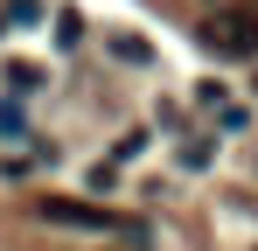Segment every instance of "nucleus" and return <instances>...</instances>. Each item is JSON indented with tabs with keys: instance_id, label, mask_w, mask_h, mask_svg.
Segmentation results:
<instances>
[{
	"instance_id": "nucleus-3",
	"label": "nucleus",
	"mask_w": 258,
	"mask_h": 251,
	"mask_svg": "<svg viewBox=\"0 0 258 251\" xmlns=\"http://www.w3.org/2000/svg\"><path fill=\"white\" fill-rule=\"evenodd\" d=\"M7 84H14V91H42V70H35V63H14Z\"/></svg>"
},
{
	"instance_id": "nucleus-1",
	"label": "nucleus",
	"mask_w": 258,
	"mask_h": 251,
	"mask_svg": "<svg viewBox=\"0 0 258 251\" xmlns=\"http://www.w3.org/2000/svg\"><path fill=\"white\" fill-rule=\"evenodd\" d=\"M203 42H210L216 56H258V14H244V7L210 14L203 21Z\"/></svg>"
},
{
	"instance_id": "nucleus-2",
	"label": "nucleus",
	"mask_w": 258,
	"mask_h": 251,
	"mask_svg": "<svg viewBox=\"0 0 258 251\" xmlns=\"http://www.w3.org/2000/svg\"><path fill=\"white\" fill-rule=\"evenodd\" d=\"M42 216H49V223H70V230H126V237H140L126 216H112V209H91V203H63V196H42Z\"/></svg>"
}]
</instances>
